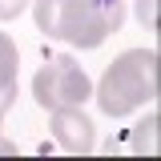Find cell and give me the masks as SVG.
Returning a JSON list of instances; mask_svg holds the SVG:
<instances>
[{
    "label": "cell",
    "mask_w": 161,
    "mask_h": 161,
    "mask_svg": "<svg viewBox=\"0 0 161 161\" xmlns=\"http://www.w3.org/2000/svg\"><path fill=\"white\" fill-rule=\"evenodd\" d=\"M121 0H36V28L77 48H97L109 32L121 28Z\"/></svg>",
    "instance_id": "cell-1"
},
{
    "label": "cell",
    "mask_w": 161,
    "mask_h": 161,
    "mask_svg": "<svg viewBox=\"0 0 161 161\" xmlns=\"http://www.w3.org/2000/svg\"><path fill=\"white\" fill-rule=\"evenodd\" d=\"M161 89V60L153 48H129V53H121L109 69H105V77L97 85V105L109 113V117H125V113H133L141 109L145 101H153Z\"/></svg>",
    "instance_id": "cell-2"
},
{
    "label": "cell",
    "mask_w": 161,
    "mask_h": 161,
    "mask_svg": "<svg viewBox=\"0 0 161 161\" xmlns=\"http://www.w3.org/2000/svg\"><path fill=\"white\" fill-rule=\"evenodd\" d=\"M32 97H36L40 109L53 113V109H64V105H85L93 97V85L73 57H53L32 77Z\"/></svg>",
    "instance_id": "cell-3"
},
{
    "label": "cell",
    "mask_w": 161,
    "mask_h": 161,
    "mask_svg": "<svg viewBox=\"0 0 161 161\" xmlns=\"http://www.w3.org/2000/svg\"><path fill=\"white\" fill-rule=\"evenodd\" d=\"M48 129H53V141H57L60 149H64V153H77V157L93 153V145H97V137H93V121L80 113V105L53 109Z\"/></svg>",
    "instance_id": "cell-4"
},
{
    "label": "cell",
    "mask_w": 161,
    "mask_h": 161,
    "mask_svg": "<svg viewBox=\"0 0 161 161\" xmlns=\"http://www.w3.org/2000/svg\"><path fill=\"white\" fill-rule=\"evenodd\" d=\"M16 73H20V53H16V40L8 32H0V101L12 109L16 101Z\"/></svg>",
    "instance_id": "cell-5"
},
{
    "label": "cell",
    "mask_w": 161,
    "mask_h": 161,
    "mask_svg": "<svg viewBox=\"0 0 161 161\" xmlns=\"http://www.w3.org/2000/svg\"><path fill=\"white\" fill-rule=\"evenodd\" d=\"M137 20L145 28H157V0H137Z\"/></svg>",
    "instance_id": "cell-6"
},
{
    "label": "cell",
    "mask_w": 161,
    "mask_h": 161,
    "mask_svg": "<svg viewBox=\"0 0 161 161\" xmlns=\"http://www.w3.org/2000/svg\"><path fill=\"white\" fill-rule=\"evenodd\" d=\"M28 8V0H0V20H16Z\"/></svg>",
    "instance_id": "cell-7"
},
{
    "label": "cell",
    "mask_w": 161,
    "mask_h": 161,
    "mask_svg": "<svg viewBox=\"0 0 161 161\" xmlns=\"http://www.w3.org/2000/svg\"><path fill=\"white\" fill-rule=\"evenodd\" d=\"M0 153H16V145H12V141H4V137H0Z\"/></svg>",
    "instance_id": "cell-8"
},
{
    "label": "cell",
    "mask_w": 161,
    "mask_h": 161,
    "mask_svg": "<svg viewBox=\"0 0 161 161\" xmlns=\"http://www.w3.org/2000/svg\"><path fill=\"white\" fill-rule=\"evenodd\" d=\"M4 113H8V105H4V101H0V125H4Z\"/></svg>",
    "instance_id": "cell-9"
}]
</instances>
